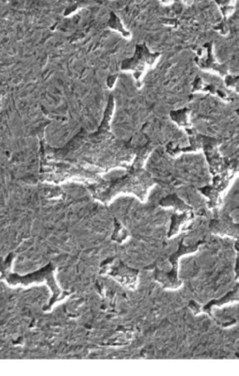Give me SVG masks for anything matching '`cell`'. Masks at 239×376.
<instances>
[{
    "label": "cell",
    "instance_id": "cell-1",
    "mask_svg": "<svg viewBox=\"0 0 239 376\" xmlns=\"http://www.w3.org/2000/svg\"><path fill=\"white\" fill-rule=\"evenodd\" d=\"M160 57L158 52L151 53L144 43L137 45L134 55L123 63V68L133 71L137 83L140 87L145 72L155 64Z\"/></svg>",
    "mask_w": 239,
    "mask_h": 376
}]
</instances>
